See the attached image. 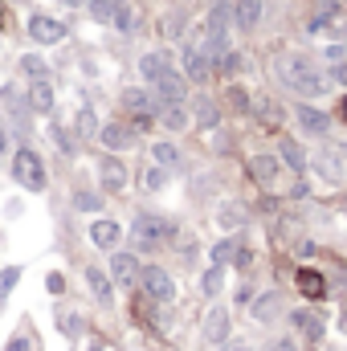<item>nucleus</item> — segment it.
Wrapping results in <instances>:
<instances>
[{
	"label": "nucleus",
	"mask_w": 347,
	"mask_h": 351,
	"mask_svg": "<svg viewBox=\"0 0 347 351\" xmlns=\"http://www.w3.org/2000/svg\"><path fill=\"white\" fill-rule=\"evenodd\" d=\"M98 180H102L106 192H123V188H127V168H123V160H119V156H102V160H98Z\"/></svg>",
	"instance_id": "8"
},
{
	"label": "nucleus",
	"mask_w": 347,
	"mask_h": 351,
	"mask_svg": "<svg viewBox=\"0 0 347 351\" xmlns=\"http://www.w3.org/2000/svg\"><path fill=\"white\" fill-rule=\"evenodd\" d=\"M192 119H196V127H217V123H221V110H217V102H208V98H196V106H192Z\"/></svg>",
	"instance_id": "24"
},
{
	"label": "nucleus",
	"mask_w": 347,
	"mask_h": 351,
	"mask_svg": "<svg viewBox=\"0 0 347 351\" xmlns=\"http://www.w3.org/2000/svg\"><path fill=\"white\" fill-rule=\"evenodd\" d=\"M0 25H4V4H0Z\"/></svg>",
	"instance_id": "49"
},
{
	"label": "nucleus",
	"mask_w": 347,
	"mask_h": 351,
	"mask_svg": "<svg viewBox=\"0 0 347 351\" xmlns=\"http://www.w3.org/2000/svg\"><path fill=\"white\" fill-rule=\"evenodd\" d=\"M156 119H160V123H164L168 131H184V127L192 123V114H188V106H184V102H164Z\"/></svg>",
	"instance_id": "19"
},
{
	"label": "nucleus",
	"mask_w": 347,
	"mask_h": 351,
	"mask_svg": "<svg viewBox=\"0 0 347 351\" xmlns=\"http://www.w3.org/2000/svg\"><path fill=\"white\" fill-rule=\"evenodd\" d=\"M250 110L258 114V123H265V127H278V123L286 119V114H282V106H278L274 98H254V102H250Z\"/></svg>",
	"instance_id": "20"
},
{
	"label": "nucleus",
	"mask_w": 347,
	"mask_h": 351,
	"mask_svg": "<svg viewBox=\"0 0 347 351\" xmlns=\"http://www.w3.org/2000/svg\"><path fill=\"white\" fill-rule=\"evenodd\" d=\"M278 152H282V164H286V168H294V172H307V152H302L294 139H282V147H278Z\"/></svg>",
	"instance_id": "25"
},
{
	"label": "nucleus",
	"mask_w": 347,
	"mask_h": 351,
	"mask_svg": "<svg viewBox=\"0 0 347 351\" xmlns=\"http://www.w3.org/2000/svg\"><path fill=\"white\" fill-rule=\"evenodd\" d=\"M86 351H106V348H102V343H90V348Z\"/></svg>",
	"instance_id": "47"
},
{
	"label": "nucleus",
	"mask_w": 347,
	"mask_h": 351,
	"mask_svg": "<svg viewBox=\"0 0 347 351\" xmlns=\"http://www.w3.org/2000/svg\"><path fill=\"white\" fill-rule=\"evenodd\" d=\"M86 286L94 290V298H98L102 306L110 302V274H106V269H98V265H90V269H86Z\"/></svg>",
	"instance_id": "21"
},
{
	"label": "nucleus",
	"mask_w": 347,
	"mask_h": 351,
	"mask_svg": "<svg viewBox=\"0 0 347 351\" xmlns=\"http://www.w3.org/2000/svg\"><path fill=\"white\" fill-rule=\"evenodd\" d=\"M315 4H319V16H327V21H335V16L344 12V4H339V0H315Z\"/></svg>",
	"instance_id": "39"
},
{
	"label": "nucleus",
	"mask_w": 347,
	"mask_h": 351,
	"mask_svg": "<svg viewBox=\"0 0 347 351\" xmlns=\"http://www.w3.org/2000/svg\"><path fill=\"white\" fill-rule=\"evenodd\" d=\"M164 70H168V53H143V58H139V74H143L147 82H156Z\"/></svg>",
	"instance_id": "23"
},
{
	"label": "nucleus",
	"mask_w": 347,
	"mask_h": 351,
	"mask_svg": "<svg viewBox=\"0 0 347 351\" xmlns=\"http://www.w3.org/2000/svg\"><path fill=\"white\" fill-rule=\"evenodd\" d=\"M119 33H135L139 29V16H135V8H127V4H119V12H115V21H110Z\"/></svg>",
	"instance_id": "28"
},
{
	"label": "nucleus",
	"mask_w": 347,
	"mask_h": 351,
	"mask_svg": "<svg viewBox=\"0 0 347 351\" xmlns=\"http://www.w3.org/2000/svg\"><path fill=\"white\" fill-rule=\"evenodd\" d=\"M29 110H37V114H49L53 110V86H49V78H33V86H29Z\"/></svg>",
	"instance_id": "15"
},
{
	"label": "nucleus",
	"mask_w": 347,
	"mask_h": 351,
	"mask_svg": "<svg viewBox=\"0 0 347 351\" xmlns=\"http://www.w3.org/2000/svg\"><path fill=\"white\" fill-rule=\"evenodd\" d=\"M168 237H172V225L160 213H139L131 221V245L135 250H160Z\"/></svg>",
	"instance_id": "2"
},
{
	"label": "nucleus",
	"mask_w": 347,
	"mask_h": 351,
	"mask_svg": "<svg viewBox=\"0 0 347 351\" xmlns=\"http://www.w3.org/2000/svg\"><path fill=\"white\" fill-rule=\"evenodd\" d=\"M139 282H143V290H147L152 302H172L176 298V282L164 265H147V269L139 274Z\"/></svg>",
	"instance_id": "4"
},
{
	"label": "nucleus",
	"mask_w": 347,
	"mask_h": 351,
	"mask_svg": "<svg viewBox=\"0 0 347 351\" xmlns=\"http://www.w3.org/2000/svg\"><path fill=\"white\" fill-rule=\"evenodd\" d=\"M229 102H233L237 110H250V98H246V90L241 86H229Z\"/></svg>",
	"instance_id": "41"
},
{
	"label": "nucleus",
	"mask_w": 347,
	"mask_h": 351,
	"mask_svg": "<svg viewBox=\"0 0 347 351\" xmlns=\"http://www.w3.org/2000/svg\"><path fill=\"white\" fill-rule=\"evenodd\" d=\"M323 58H327L331 66H339V62L347 58V49H344V45H327V49H323Z\"/></svg>",
	"instance_id": "42"
},
{
	"label": "nucleus",
	"mask_w": 347,
	"mask_h": 351,
	"mask_svg": "<svg viewBox=\"0 0 347 351\" xmlns=\"http://www.w3.org/2000/svg\"><path fill=\"white\" fill-rule=\"evenodd\" d=\"M21 74H29V78H45V62H41L37 53H25V58H21Z\"/></svg>",
	"instance_id": "34"
},
{
	"label": "nucleus",
	"mask_w": 347,
	"mask_h": 351,
	"mask_svg": "<svg viewBox=\"0 0 347 351\" xmlns=\"http://www.w3.org/2000/svg\"><path fill=\"white\" fill-rule=\"evenodd\" d=\"M4 147H8V135H4V127H0V152H4Z\"/></svg>",
	"instance_id": "46"
},
{
	"label": "nucleus",
	"mask_w": 347,
	"mask_h": 351,
	"mask_svg": "<svg viewBox=\"0 0 347 351\" xmlns=\"http://www.w3.org/2000/svg\"><path fill=\"white\" fill-rule=\"evenodd\" d=\"M78 135H82V139H98V123H94V110H90V106L78 110Z\"/></svg>",
	"instance_id": "31"
},
{
	"label": "nucleus",
	"mask_w": 347,
	"mask_h": 351,
	"mask_svg": "<svg viewBox=\"0 0 347 351\" xmlns=\"http://www.w3.org/2000/svg\"><path fill=\"white\" fill-rule=\"evenodd\" d=\"M265 351H298V348H294V339H274Z\"/></svg>",
	"instance_id": "45"
},
{
	"label": "nucleus",
	"mask_w": 347,
	"mask_h": 351,
	"mask_svg": "<svg viewBox=\"0 0 347 351\" xmlns=\"http://www.w3.org/2000/svg\"><path fill=\"white\" fill-rule=\"evenodd\" d=\"M278 306H282V298H278V294H261L258 302H254V319H258V323L278 319Z\"/></svg>",
	"instance_id": "26"
},
{
	"label": "nucleus",
	"mask_w": 347,
	"mask_h": 351,
	"mask_svg": "<svg viewBox=\"0 0 347 351\" xmlns=\"http://www.w3.org/2000/svg\"><path fill=\"white\" fill-rule=\"evenodd\" d=\"M290 323H294V331H298L302 339H311V343H319V339L327 335V323H323L315 311H294V315H290Z\"/></svg>",
	"instance_id": "11"
},
{
	"label": "nucleus",
	"mask_w": 347,
	"mask_h": 351,
	"mask_svg": "<svg viewBox=\"0 0 347 351\" xmlns=\"http://www.w3.org/2000/svg\"><path fill=\"white\" fill-rule=\"evenodd\" d=\"M250 176H254L258 184H274V180H278V160H274V156H254V160H250Z\"/></svg>",
	"instance_id": "22"
},
{
	"label": "nucleus",
	"mask_w": 347,
	"mask_h": 351,
	"mask_svg": "<svg viewBox=\"0 0 347 351\" xmlns=\"http://www.w3.org/2000/svg\"><path fill=\"white\" fill-rule=\"evenodd\" d=\"M294 286H298L307 298H323V294H327V278H323L319 269H298V274H294Z\"/></svg>",
	"instance_id": "18"
},
{
	"label": "nucleus",
	"mask_w": 347,
	"mask_h": 351,
	"mask_svg": "<svg viewBox=\"0 0 347 351\" xmlns=\"http://www.w3.org/2000/svg\"><path fill=\"white\" fill-rule=\"evenodd\" d=\"M229 327H233V319H229V311L225 306H217V311H208V319H204V343H225L229 339Z\"/></svg>",
	"instance_id": "12"
},
{
	"label": "nucleus",
	"mask_w": 347,
	"mask_h": 351,
	"mask_svg": "<svg viewBox=\"0 0 347 351\" xmlns=\"http://www.w3.org/2000/svg\"><path fill=\"white\" fill-rule=\"evenodd\" d=\"M139 274H143V265H139L135 254H115V258H110V278H115V282L131 286V282H139Z\"/></svg>",
	"instance_id": "13"
},
{
	"label": "nucleus",
	"mask_w": 347,
	"mask_h": 351,
	"mask_svg": "<svg viewBox=\"0 0 347 351\" xmlns=\"http://www.w3.org/2000/svg\"><path fill=\"white\" fill-rule=\"evenodd\" d=\"M29 37H33L37 45H58V41L66 37V21H58V16H49V12H33V16H29Z\"/></svg>",
	"instance_id": "5"
},
{
	"label": "nucleus",
	"mask_w": 347,
	"mask_h": 351,
	"mask_svg": "<svg viewBox=\"0 0 347 351\" xmlns=\"http://www.w3.org/2000/svg\"><path fill=\"white\" fill-rule=\"evenodd\" d=\"M90 241H94L98 250H115V245L123 241V229H119L115 221H94V225H90Z\"/></svg>",
	"instance_id": "16"
},
{
	"label": "nucleus",
	"mask_w": 347,
	"mask_h": 351,
	"mask_svg": "<svg viewBox=\"0 0 347 351\" xmlns=\"http://www.w3.org/2000/svg\"><path fill=\"white\" fill-rule=\"evenodd\" d=\"M221 282H225V265H213V269L200 278V290H204V294H217V290H221Z\"/></svg>",
	"instance_id": "32"
},
{
	"label": "nucleus",
	"mask_w": 347,
	"mask_h": 351,
	"mask_svg": "<svg viewBox=\"0 0 347 351\" xmlns=\"http://www.w3.org/2000/svg\"><path fill=\"white\" fill-rule=\"evenodd\" d=\"M152 86H156V98H160V102H184V98H188V78L176 74L172 66H168Z\"/></svg>",
	"instance_id": "7"
},
{
	"label": "nucleus",
	"mask_w": 347,
	"mask_h": 351,
	"mask_svg": "<svg viewBox=\"0 0 347 351\" xmlns=\"http://www.w3.org/2000/svg\"><path fill=\"white\" fill-rule=\"evenodd\" d=\"M225 351H250V348H225Z\"/></svg>",
	"instance_id": "50"
},
{
	"label": "nucleus",
	"mask_w": 347,
	"mask_h": 351,
	"mask_svg": "<svg viewBox=\"0 0 347 351\" xmlns=\"http://www.w3.org/2000/svg\"><path fill=\"white\" fill-rule=\"evenodd\" d=\"M261 12H265V8H261V0H237V4H233V21H237V29H246V33H250V29H258Z\"/></svg>",
	"instance_id": "17"
},
{
	"label": "nucleus",
	"mask_w": 347,
	"mask_h": 351,
	"mask_svg": "<svg viewBox=\"0 0 347 351\" xmlns=\"http://www.w3.org/2000/svg\"><path fill=\"white\" fill-rule=\"evenodd\" d=\"M123 106H127L131 114H152V119H156L164 102H160V98H156L152 90H143V86H131L127 94H123Z\"/></svg>",
	"instance_id": "9"
},
{
	"label": "nucleus",
	"mask_w": 347,
	"mask_h": 351,
	"mask_svg": "<svg viewBox=\"0 0 347 351\" xmlns=\"http://www.w3.org/2000/svg\"><path fill=\"white\" fill-rule=\"evenodd\" d=\"M45 286H49V294H62V290H66V278H62V274H49Z\"/></svg>",
	"instance_id": "44"
},
{
	"label": "nucleus",
	"mask_w": 347,
	"mask_h": 351,
	"mask_svg": "<svg viewBox=\"0 0 347 351\" xmlns=\"http://www.w3.org/2000/svg\"><path fill=\"white\" fill-rule=\"evenodd\" d=\"M12 176H16V184L29 188V192H45V184H49L45 164H41V156H37L33 147H21V152L12 156Z\"/></svg>",
	"instance_id": "3"
},
{
	"label": "nucleus",
	"mask_w": 347,
	"mask_h": 351,
	"mask_svg": "<svg viewBox=\"0 0 347 351\" xmlns=\"http://www.w3.org/2000/svg\"><path fill=\"white\" fill-rule=\"evenodd\" d=\"M74 204H78L82 213H98V208H102V200H98L94 192H74Z\"/></svg>",
	"instance_id": "38"
},
{
	"label": "nucleus",
	"mask_w": 347,
	"mask_h": 351,
	"mask_svg": "<svg viewBox=\"0 0 347 351\" xmlns=\"http://www.w3.org/2000/svg\"><path fill=\"white\" fill-rule=\"evenodd\" d=\"M49 135H53V143L62 147V156H74V135H70L66 127H58V123H53V127H49Z\"/></svg>",
	"instance_id": "35"
},
{
	"label": "nucleus",
	"mask_w": 347,
	"mask_h": 351,
	"mask_svg": "<svg viewBox=\"0 0 347 351\" xmlns=\"http://www.w3.org/2000/svg\"><path fill=\"white\" fill-rule=\"evenodd\" d=\"M315 351H319V348H315Z\"/></svg>",
	"instance_id": "52"
},
{
	"label": "nucleus",
	"mask_w": 347,
	"mask_h": 351,
	"mask_svg": "<svg viewBox=\"0 0 347 351\" xmlns=\"http://www.w3.org/2000/svg\"><path fill=\"white\" fill-rule=\"evenodd\" d=\"M16 282H21V269H16V265H8V269H0V298H8Z\"/></svg>",
	"instance_id": "37"
},
{
	"label": "nucleus",
	"mask_w": 347,
	"mask_h": 351,
	"mask_svg": "<svg viewBox=\"0 0 347 351\" xmlns=\"http://www.w3.org/2000/svg\"><path fill=\"white\" fill-rule=\"evenodd\" d=\"M184 78H188V82H196V86H204V82L213 78V58L204 53V45L184 49Z\"/></svg>",
	"instance_id": "6"
},
{
	"label": "nucleus",
	"mask_w": 347,
	"mask_h": 351,
	"mask_svg": "<svg viewBox=\"0 0 347 351\" xmlns=\"http://www.w3.org/2000/svg\"><path fill=\"white\" fill-rule=\"evenodd\" d=\"M4 351H37V343H33V339H25V335H16V339H12Z\"/></svg>",
	"instance_id": "43"
},
{
	"label": "nucleus",
	"mask_w": 347,
	"mask_h": 351,
	"mask_svg": "<svg viewBox=\"0 0 347 351\" xmlns=\"http://www.w3.org/2000/svg\"><path fill=\"white\" fill-rule=\"evenodd\" d=\"M66 4H82V0H66Z\"/></svg>",
	"instance_id": "51"
},
{
	"label": "nucleus",
	"mask_w": 347,
	"mask_h": 351,
	"mask_svg": "<svg viewBox=\"0 0 347 351\" xmlns=\"http://www.w3.org/2000/svg\"><path fill=\"white\" fill-rule=\"evenodd\" d=\"M131 135H135V131H131L127 123H106V127L98 131V139H102L106 152H127V147H131Z\"/></svg>",
	"instance_id": "14"
},
{
	"label": "nucleus",
	"mask_w": 347,
	"mask_h": 351,
	"mask_svg": "<svg viewBox=\"0 0 347 351\" xmlns=\"http://www.w3.org/2000/svg\"><path fill=\"white\" fill-rule=\"evenodd\" d=\"M339 114H344V123H347V98H344V106H339Z\"/></svg>",
	"instance_id": "48"
},
{
	"label": "nucleus",
	"mask_w": 347,
	"mask_h": 351,
	"mask_svg": "<svg viewBox=\"0 0 347 351\" xmlns=\"http://www.w3.org/2000/svg\"><path fill=\"white\" fill-rule=\"evenodd\" d=\"M237 250H241V241H237V237L217 241V245H213V265H229L233 258H237Z\"/></svg>",
	"instance_id": "27"
},
{
	"label": "nucleus",
	"mask_w": 347,
	"mask_h": 351,
	"mask_svg": "<svg viewBox=\"0 0 347 351\" xmlns=\"http://www.w3.org/2000/svg\"><path fill=\"white\" fill-rule=\"evenodd\" d=\"M86 8H90V16H94V21H115V12H119V0H90Z\"/></svg>",
	"instance_id": "30"
},
{
	"label": "nucleus",
	"mask_w": 347,
	"mask_h": 351,
	"mask_svg": "<svg viewBox=\"0 0 347 351\" xmlns=\"http://www.w3.org/2000/svg\"><path fill=\"white\" fill-rule=\"evenodd\" d=\"M278 78L294 90L298 98H319V94H327V86H331V78L311 58H302V53H282L278 58Z\"/></svg>",
	"instance_id": "1"
},
{
	"label": "nucleus",
	"mask_w": 347,
	"mask_h": 351,
	"mask_svg": "<svg viewBox=\"0 0 347 351\" xmlns=\"http://www.w3.org/2000/svg\"><path fill=\"white\" fill-rule=\"evenodd\" d=\"M294 119H298V127L311 131V135H327V131H331V119H327L319 106H311V102H298V106H294Z\"/></svg>",
	"instance_id": "10"
},
{
	"label": "nucleus",
	"mask_w": 347,
	"mask_h": 351,
	"mask_svg": "<svg viewBox=\"0 0 347 351\" xmlns=\"http://www.w3.org/2000/svg\"><path fill=\"white\" fill-rule=\"evenodd\" d=\"M152 160H156L160 168H176V164H180V152H176V143H156V147H152Z\"/></svg>",
	"instance_id": "29"
},
{
	"label": "nucleus",
	"mask_w": 347,
	"mask_h": 351,
	"mask_svg": "<svg viewBox=\"0 0 347 351\" xmlns=\"http://www.w3.org/2000/svg\"><path fill=\"white\" fill-rule=\"evenodd\" d=\"M164 184H168V168H160V164H156V168H147V172H143V188H147V192H160Z\"/></svg>",
	"instance_id": "33"
},
{
	"label": "nucleus",
	"mask_w": 347,
	"mask_h": 351,
	"mask_svg": "<svg viewBox=\"0 0 347 351\" xmlns=\"http://www.w3.org/2000/svg\"><path fill=\"white\" fill-rule=\"evenodd\" d=\"M58 327H62L66 335H78V331H82V323H78L74 315H58Z\"/></svg>",
	"instance_id": "40"
},
{
	"label": "nucleus",
	"mask_w": 347,
	"mask_h": 351,
	"mask_svg": "<svg viewBox=\"0 0 347 351\" xmlns=\"http://www.w3.org/2000/svg\"><path fill=\"white\" fill-rule=\"evenodd\" d=\"M217 221H221V225H225V229H237V225H241V221H246V217H241V204H225V208H221V217H217Z\"/></svg>",
	"instance_id": "36"
}]
</instances>
